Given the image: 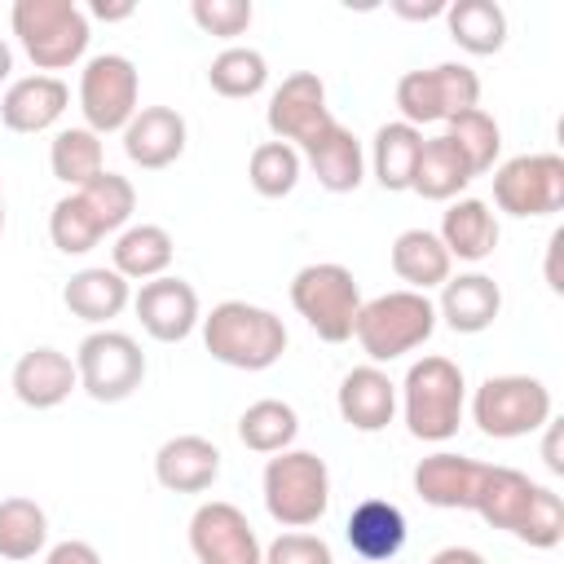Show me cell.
I'll use <instances>...</instances> for the list:
<instances>
[{"label":"cell","instance_id":"obj_7","mask_svg":"<svg viewBox=\"0 0 564 564\" xmlns=\"http://www.w3.org/2000/svg\"><path fill=\"white\" fill-rule=\"evenodd\" d=\"M291 304L317 339L344 344V339H352V326L361 313V291L344 264L322 260V264H304L291 278Z\"/></svg>","mask_w":564,"mask_h":564},{"label":"cell","instance_id":"obj_15","mask_svg":"<svg viewBox=\"0 0 564 564\" xmlns=\"http://www.w3.org/2000/svg\"><path fill=\"white\" fill-rule=\"evenodd\" d=\"M132 308L141 317V330L159 344H181L203 322L198 291L185 278H172V273H163L154 282H141V291L132 295Z\"/></svg>","mask_w":564,"mask_h":564},{"label":"cell","instance_id":"obj_17","mask_svg":"<svg viewBox=\"0 0 564 564\" xmlns=\"http://www.w3.org/2000/svg\"><path fill=\"white\" fill-rule=\"evenodd\" d=\"M70 106V88L57 79V75H26V79H13L0 97V123L9 132H44L53 128Z\"/></svg>","mask_w":564,"mask_h":564},{"label":"cell","instance_id":"obj_28","mask_svg":"<svg viewBox=\"0 0 564 564\" xmlns=\"http://www.w3.org/2000/svg\"><path fill=\"white\" fill-rule=\"evenodd\" d=\"M172 256H176V242L163 225H128L110 247V260H115L110 269L128 282H154L167 273Z\"/></svg>","mask_w":564,"mask_h":564},{"label":"cell","instance_id":"obj_25","mask_svg":"<svg viewBox=\"0 0 564 564\" xmlns=\"http://www.w3.org/2000/svg\"><path fill=\"white\" fill-rule=\"evenodd\" d=\"M62 304L70 308V317L93 322V326H106L110 317H119V313L132 304V282L119 278V273L106 269V264L79 269V273H70V282L62 286Z\"/></svg>","mask_w":564,"mask_h":564},{"label":"cell","instance_id":"obj_9","mask_svg":"<svg viewBox=\"0 0 564 564\" xmlns=\"http://www.w3.org/2000/svg\"><path fill=\"white\" fill-rule=\"evenodd\" d=\"M480 106V79L463 62H441L427 70H410L397 84V110L401 123L423 128V123H449L463 110Z\"/></svg>","mask_w":564,"mask_h":564},{"label":"cell","instance_id":"obj_45","mask_svg":"<svg viewBox=\"0 0 564 564\" xmlns=\"http://www.w3.org/2000/svg\"><path fill=\"white\" fill-rule=\"evenodd\" d=\"M93 18H101V22H123V18H132L137 13V4H106V0H93V9H88Z\"/></svg>","mask_w":564,"mask_h":564},{"label":"cell","instance_id":"obj_49","mask_svg":"<svg viewBox=\"0 0 564 564\" xmlns=\"http://www.w3.org/2000/svg\"><path fill=\"white\" fill-rule=\"evenodd\" d=\"M0 207H4V198H0Z\"/></svg>","mask_w":564,"mask_h":564},{"label":"cell","instance_id":"obj_14","mask_svg":"<svg viewBox=\"0 0 564 564\" xmlns=\"http://www.w3.org/2000/svg\"><path fill=\"white\" fill-rule=\"evenodd\" d=\"M264 123L273 132V141H286V145H308L317 132H326L335 123L330 106H326V84L313 75V70H295L286 75L273 97H269V110H264Z\"/></svg>","mask_w":564,"mask_h":564},{"label":"cell","instance_id":"obj_47","mask_svg":"<svg viewBox=\"0 0 564 564\" xmlns=\"http://www.w3.org/2000/svg\"><path fill=\"white\" fill-rule=\"evenodd\" d=\"M13 75V48L4 44V35H0V84Z\"/></svg>","mask_w":564,"mask_h":564},{"label":"cell","instance_id":"obj_30","mask_svg":"<svg viewBox=\"0 0 564 564\" xmlns=\"http://www.w3.org/2000/svg\"><path fill=\"white\" fill-rule=\"evenodd\" d=\"M445 26L449 40L471 57H489L507 44V13L498 0H454L445 4Z\"/></svg>","mask_w":564,"mask_h":564},{"label":"cell","instance_id":"obj_37","mask_svg":"<svg viewBox=\"0 0 564 564\" xmlns=\"http://www.w3.org/2000/svg\"><path fill=\"white\" fill-rule=\"evenodd\" d=\"M300 150L286 145V141H260L247 159V181L260 198H286L295 185H300Z\"/></svg>","mask_w":564,"mask_h":564},{"label":"cell","instance_id":"obj_4","mask_svg":"<svg viewBox=\"0 0 564 564\" xmlns=\"http://www.w3.org/2000/svg\"><path fill=\"white\" fill-rule=\"evenodd\" d=\"M13 35L40 75L66 70L88 53L93 26L75 0H18L13 4Z\"/></svg>","mask_w":564,"mask_h":564},{"label":"cell","instance_id":"obj_20","mask_svg":"<svg viewBox=\"0 0 564 564\" xmlns=\"http://www.w3.org/2000/svg\"><path fill=\"white\" fill-rule=\"evenodd\" d=\"M335 405L352 432H383L397 414V383L379 366H352L339 379Z\"/></svg>","mask_w":564,"mask_h":564},{"label":"cell","instance_id":"obj_21","mask_svg":"<svg viewBox=\"0 0 564 564\" xmlns=\"http://www.w3.org/2000/svg\"><path fill=\"white\" fill-rule=\"evenodd\" d=\"M220 476V449L207 436H172L154 454V480L167 494H207Z\"/></svg>","mask_w":564,"mask_h":564},{"label":"cell","instance_id":"obj_34","mask_svg":"<svg viewBox=\"0 0 564 564\" xmlns=\"http://www.w3.org/2000/svg\"><path fill=\"white\" fill-rule=\"evenodd\" d=\"M48 167L70 189L88 185L97 172H106V163H101V137L93 128H62L53 137V145H48Z\"/></svg>","mask_w":564,"mask_h":564},{"label":"cell","instance_id":"obj_29","mask_svg":"<svg viewBox=\"0 0 564 564\" xmlns=\"http://www.w3.org/2000/svg\"><path fill=\"white\" fill-rule=\"evenodd\" d=\"M449 251L441 247V238L432 229H405L392 242V273L405 282V291H432L449 282Z\"/></svg>","mask_w":564,"mask_h":564},{"label":"cell","instance_id":"obj_41","mask_svg":"<svg viewBox=\"0 0 564 564\" xmlns=\"http://www.w3.org/2000/svg\"><path fill=\"white\" fill-rule=\"evenodd\" d=\"M264 564H335V555L317 533L291 529V533H278L264 546Z\"/></svg>","mask_w":564,"mask_h":564},{"label":"cell","instance_id":"obj_42","mask_svg":"<svg viewBox=\"0 0 564 564\" xmlns=\"http://www.w3.org/2000/svg\"><path fill=\"white\" fill-rule=\"evenodd\" d=\"M44 564H101V555H97V546H88L79 538H66L44 555Z\"/></svg>","mask_w":564,"mask_h":564},{"label":"cell","instance_id":"obj_11","mask_svg":"<svg viewBox=\"0 0 564 564\" xmlns=\"http://www.w3.org/2000/svg\"><path fill=\"white\" fill-rule=\"evenodd\" d=\"M137 97H141V79L123 53H97L84 62V75H79L84 128H93L97 137L123 132L132 123V115L141 110Z\"/></svg>","mask_w":564,"mask_h":564},{"label":"cell","instance_id":"obj_31","mask_svg":"<svg viewBox=\"0 0 564 564\" xmlns=\"http://www.w3.org/2000/svg\"><path fill=\"white\" fill-rule=\"evenodd\" d=\"M419 150H423V132L410 128V123H383L370 141V172L375 181L388 189V194H401L410 189L414 181V163H419Z\"/></svg>","mask_w":564,"mask_h":564},{"label":"cell","instance_id":"obj_50","mask_svg":"<svg viewBox=\"0 0 564 564\" xmlns=\"http://www.w3.org/2000/svg\"><path fill=\"white\" fill-rule=\"evenodd\" d=\"M357 564H366V560H357Z\"/></svg>","mask_w":564,"mask_h":564},{"label":"cell","instance_id":"obj_44","mask_svg":"<svg viewBox=\"0 0 564 564\" xmlns=\"http://www.w3.org/2000/svg\"><path fill=\"white\" fill-rule=\"evenodd\" d=\"M427 564H485V555L471 551V546H445V551H436Z\"/></svg>","mask_w":564,"mask_h":564},{"label":"cell","instance_id":"obj_39","mask_svg":"<svg viewBox=\"0 0 564 564\" xmlns=\"http://www.w3.org/2000/svg\"><path fill=\"white\" fill-rule=\"evenodd\" d=\"M48 238H53V247L62 251V256H84V251H93L106 234H101V225H97V216L88 212V203L70 189L66 198H57L53 203V216H48Z\"/></svg>","mask_w":564,"mask_h":564},{"label":"cell","instance_id":"obj_48","mask_svg":"<svg viewBox=\"0 0 564 564\" xmlns=\"http://www.w3.org/2000/svg\"><path fill=\"white\" fill-rule=\"evenodd\" d=\"M0 229H4V207H0Z\"/></svg>","mask_w":564,"mask_h":564},{"label":"cell","instance_id":"obj_26","mask_svg":"<svg viewBox=\"0 0 564 564\" xmlns=\"http://www.w3.org/2000/svg\"><path fill=\"white\" fill-rule=\"evenodd\" d=\"M441 247L449 251V260H467V264H480L494 256L498 247V216L489 212V203L480 198H454L449 212L441 216Z\"/></svg>","mask_w":564,"mask_h":564},{"label":"cell","instance_id":"obj_46","mask_svg":"<svg viewBox=\"0 0 564 564\" xmlns=\"http://www.w3.org/2000/svg\"><path fill=\"white\" fill-rule=\"evenodd\" d=\"M542 454H546V467L560 476V471H564V458H560V427H555V423H546V449H542Z\"/></svg>","mask_w":564,"mask_h":564},{"label":"cell","instance_id":"obj_5","mask_svg":"<svg viewBox=\"0 0 564 564\" xmlns=\"http://www.w3.org/2000/svg\"><path fill=\"white\" fill-rule=\"evenodd\" d=\"M432 330H436V304L423 291L375 295V300L361 304L357 326H352L370 366H383V361H397V357L423 348L432 339Z\"/></svg>","mask_w":564,"mask_h":564},{"label":"cell","instance_id":"obj_32","mask_svg":"<svg viewBox=\"0 0 564 564\" xmlns=\"http://www.w3.org/2000/svg\"><path fill=\"white\" fill-rule=\"evenodd\" d=\"M295 436H300V414L278 397H264V401L247 405L242 419H238V441L251 454H282V449L295 445Z\"/></svg>","mask_w":564,"mask_h":564},{"label":"cell","instance_id":"obj_6","mask_svg":"<svg viewBox=\"0 0 564 564\" xmlns=\"http://www.w3.org/2000/svg\"><path fill=\"white\" fill-rule=\"evenodd\" d=\"M330 507V471L313 449H282L264 463V511L282 529H308Z\"/></svg>","mask_w":564,"mask_h":564},{"label":"cell","instance_id":"obj_19","mask_svg":"<svg viewBox=\"0 0 564 564\" xmlns=\"http://www.w3.org/2000/svg\"><path fill=\"white\" fill-rule=\"evenodd\" d=\"M79 388V375H75V357H66L62 348H31L18 357L13 366V397L31 410H53L62 405L70 392Z\"/></svg>","mask_w":564,"mask_h":564},{"label":"cell","instance_id":"obj_23","mask_svg":"<svg viewBox=\"0 0 564 564\" xmlns=\"http://www.w3.org/2000/svg\"><path fill=\"white\" fill-rule=\"evenodd\" d=\"M344 538L352 546L357 560L366 564H392L405 546V516L397 502L388 498H366L352 507L348 524H344Z\"/></svg>","mask_w":564,"mask_h":564},{"label":"cell","instance_id":"obj_12","mask_svg":"<svg viewBox=\"0 0 564 564\" xmlns=\"http://www.w3.org/2000/svg\"><path fill=\"white\" fill-rule=\"evenodd\" d=\"M494 203L516 220L555 216L564 207V159L560 154H516L494 172Z\"/></svg>","mask_w":564,"mask_h":564},{"label":"cell","instance_id":"obj_38","mask_svg":"<svg viewBox=\"0 0 564 564\" xmlns=\"http://www.w3.org/2000/svg\"><path fill=\"white\" fill-rule=\"evenodd\" d=\"M75 194H79V198L88 203V212L97 216L101 234L123 229V225L132 220V212H137V189H132V181L119 176V172H97V176H93L88 185H79Z\"/></svg>","mask_w":564,"mask_h":564},{"label":"cell","instance_id":"obj_40","mask_svg":"<svg viewBox=\"0 0 564 564\" xmlns=\"http://www.w3.org/2000/svg\"><path fill=\"white\" fill-rule=\"evenodd\" d=\"M189 18L198 22L203 35L234 40V35H247L256 9H251V0H194L189 4Z\"/></svg>","mask_w":564,"mask_h":564},{"label":"cell","instance_id":"obj_10","mask_svg":"<svg viewBox=\"0 0 564 564\" xmlns=\"http://www.w3.org/2000/svg\"><path fill=\"white\" fill-rule=\"evenodd\" d=\"M75 375H79V388L101 401V405H119L128 401L141 379H145V352L132 335L123 330H93L84 335V344L75 348Z\"/></svg>","mask_w":564,"mask_h":564},{"label":"cell","instance_id":"obj_18","mask_svg":"<svg viewBox=\"0 0 564 564\" xmlns=\"http://www.w3.org/2000/svg\"><path fill=\"white\" fill-rule=\"evenodd\" d=\"M123 154L145 172H159V167L176 163L185 154V119H181V110L141 106L132 115V123L123 128Z\"/></svg>","mask_w":564,"mask_h":564},{"label":"cell","instance_id":"obj_13","mask_svg":"<svg viewBox=\"0 0 564 564\" xmlns=\"http://www.w3.org/2000/svg\"><path fill=\"white\" fill-rule=\"evenodd\" d=\"M189 551L198 564H264L251 520L234 502H203L189 516Z\"/></svg>","mask_w":564,"mask_h":564},{"label":"cell","instance_id":"obj_27","mask_svg":"<svg viewBox=\"0 0 564 564\" xmlns=\"http://www.w3.org/2000/svg\"><path fill=\"white\" fill-rule=\"evenodd\" d=\"M471 167L463 159V150L441 132V137H423V150H419V163H414V181L410 189L427 203H454L467 185H471Z\"/></svg>","mask_w":564,"mask_h":564},{"label":"cell","instance_id":"obj_1","mask_svg":"<svg viewBox=\"0 0 564 564\" xmlns=\"http://www.w3.org/2000/svg\"><path fill=\"white\" fill-rule=\"evenodd\" d=\"M471 511L485 524H494V529H502V533H511L538 551H551L564 538V498L551 485H538L516 467H489L485 463Z\"/></svg>","mask_w":564,"mask_h":564},{"label":"cell","instance_id":"obj_16","mask_svg":"<svg viewBox=\"0 0 564 564\" xmlns=\"http://www.w3.org/2000/svg\"><path fill=\"white\" fill-rule=\"evenodd\" d=\"M480 476H485V463H476L467 454L441 449V454L419 458V467H414V494L427 507H441V511H471L476 489H480Z\"/></svg>","mask_w":564,"mask_h":564},{"label":"cell","instance_id":"obj_35","mask_svg":"<svg viewBox=\"0 0 564 564\" xmlns=\"http://www.w3.org/2000/svg\"><path fill=\"white\" fill-rule=\"evenodd\" d=\"M207 84H212V93H220V97H229V101L256 97V93L269 84V62H264V53L242 48V44L220 48V53L212 57V66H207Z\"/></svg>","mask_w":564,"mask_h":564},{"label":"cell","instance_id":"obj_8","mask_svg":"<svg viewBox=\"0 0 564 564\" xmlns=\"http://www.w3.org/2000/svg\"><path fill=\"white\" fill-rule=\"evenodd\" d=\"M471 423L494 441L533 436L551 423V388L533 375H489L471 397Z\"/></svg>","mask_w":564,"mask_h":564},{"label":"cell","instance_id":"obj_43","mask_svg":"<svg viewBox=\"0 0 564 564\" xmlns=\"http://www.w3.org/2000/svg\"><path fill=\"white\" fill-rule=\"evenodd\" d=\"M392 13H397V18H410V22H427V18H445V0H423V4H414V0H392Z\"/></svg>","mask_w":564,"mask_h":564},{"label":"cell","instance_id":"obj_2","mask_svg":"<svg viewBox=\"0 0 564 564\" xmlns=\"http://www.w3.org/2000/svg\"><path fill=\"white\" fill-rule=\"evenodd\" d=\"M203 344L220 366L234 370H269L286 352V326L278 313L247 304V300H225L216 304L203 322Z\"/></svg>","mask_w":564,"mask_h":564},{"label":"cell","instance_id":"obj_3","mask_svg":"<svg viewBox=\"0 0 564 564\" xmlns=\"http://www.w3.org/2000/svg\"><path fill=\"white\" fill-rule=\"evenodd\" d=\"M463 405H467V383L463 370L449 357H419L405 379H401V414L414 441H449L463 423Z\"/></svg>","mask_w":564,"mask_h":564},{"label":"cell","instance_id":"obj_36","mask_svg":"<svg viewBox=\"0 0 564 564\" xmlns=\"http://www.w3.org/2000/svg\"><path fill=\"white\" fill-rule=\"evenodd\" d=\"M445 137L463 150V159H467V167H471V176H485L494 163H498V150H502V128H498V119L489 115V110H463V115H454L449 123H445Z\"/></svg>","mask_w":564,"mask_h":564},{"label":"cell","instance_id":"obj_24","mask_svg":"<svg viewBox=\"0 0 564 564\" xmlns=\"http://www.w3.org/2000/svg\"><path fill=\"white\" fill-rule=\"evenodd\" d=\"M304 159H308L317 185L330 189V194H352L366 181V150L339 119L304 145Z\"/></svg>","mask_w":564,"mask_h":564},{"label":"cell","instance_id":"obj_33","mask_svg":"<svg viewBox=\"0 0 564 564\" xmlns=\"http://www.w3.org/2000/svg\"><path fill=\"white\" fill-rule=\"evenodd\" d=\"M48 542V516L35 498L0 502V560H35Z\"/></svg>","mask_w":564,"mask_h":564},{"label":"cell","instance_id":"obj_22","mask_svg":"<svg viewBox=\"0 0 564 564\" xmlns=\"http://www.w3.org/2000/svg\"><path fill=\"white\" fill-rule=\"evenodd\" d=\"M502 313V291L489 273H458L441 286V304L436 317L454 330V335H480L498 322Z\"/></svg>","mask_w":564,"mask_h":564}]
</instances>
